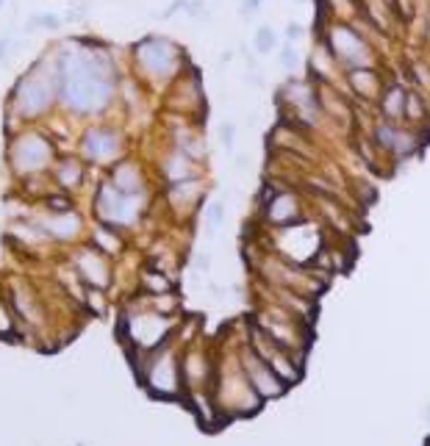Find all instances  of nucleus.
I'll return each mask as SVG.
<instances>
[{"label":"nucleus","instance_id":"obj_6","mask_svg":"<svg viewBox=\"0 0 430 446\" xmlns=\"http://www.w3.org/2000/svg\"><path fill=\"white\" fill-rule=\"evenodd\" d=\"M145 47H148V44H145ZM142 58H145V64H148L150 69H156V72H164V69L170 67L173 50H170V44H161V42H156V44H150L148 50H142Z\"/></svg>","mask_w":430,"mask_h":446},{"label":"nucleus","instance_id":"obj_3","mask_svg":"<svg viewBox=\"0 0 430 446\" xmlns=\"http://www.w3.org/2000/svg\"><path fill=\"white\" fill-rule=\"evenodd\" d=\"M50 100V92H47V83L36 75L25 78V83L19 86V106L28 111V114H36L39 108H45Z\"/></svg>","mask_w":430,"mask_h":446},{"label":"nucleus","instance_id":"obj_21","mask_svg":"<svg viewBox=\"0 0 430 446\" xmlns=\"http://www.w3.org/2000/svg\"><path fill=\"white\" fill-rule=\"evenodd\" d=\"M236 164H239L241 170H247V167H250V161H247V156H239V161H236Z\"/></svg>","mask_w":430,"mask_h":446},{"label":"nucleus","instance_id":"obj_13","mask_svg":"<svg viewBox=\"0 0 430 446\" xmlns=\"http://www.w3.org/2000/svg\"><path fill=\"white\" fill-rule=\"evenodd\" d=\"M400 106H403V94H400V89H392V94L386 100V111L395 108V114H400Z\"/></svg>","mask_w":430,"mask_h":446},{"label":"nucleus","instance_id":"obj_2","mask_svg":"<svg viewBox=\"0 0 430 446\" xmlns=\"http://www.w3.org/2000/svg\"><path fill=\"white\" fill-rule=\"evenodd\" d=\"M97 208H100V217H103V220L125 224L136 220L142 203H139V197L125 195V192H120L117 186H106V189L100 192V197H97Z\"/></svg>","mask_w":430,"mask_h":446},{"label":"nucleus","instance_id":"obj_7","mask_svg":"<svg viewBox=\"0 0 430 446\" xmlns=\"http://www.w3.org/2000/svg\"><path fill=\"white\" fill-rule=\"evenodd\" d=\"M333 42H342L339 53H342L344 61H347V56H361V42H358V36L353 31H336Z\"/></svg>","mask_w":430,"mask_h":446},{"label":"nucleus","instance_id":"obj_8","mask_svg":"<svg viewBox=\"0 0 430 446\" xmlns=\"http://www.w3.org/2000/svg\"><path fill=\"white\" fill-rule=\"evenodd\" d=\"M120 192H125V195H134V192H139V175H136V170L134 167H122L120 172H117V183H114Z\"/></svg>","mask_w":430,"mask_h":446},{"label":"nucleus","instance_id":"obj_11","mask_svg":"<svg viewBox=\"0 0 430 446\" xmlns=\"http://www.w3.org/2000/svg\"><path fill=\"white\" fill-rule=\"evenodd\" d=\"M78 175H81V172H78V167H75V164L61 167V183H70V186H72V183H78Z\"/></svg>","mask_w":430,"mask_h":446},{"label":"nucleus","instance_id":"obj_10","mask_svg":"<svg viewBox=\"0 0 430 446\" xmlns=\"http://www.w3.org/2000/svg\"><path fill=\"white\" fill-rule=\"evenodd\" d=\"M272 42H275V36H272L269 28H261V31L255 33V50H258V53H266V50L272 47Z\"/></svg>","mask_w":430,"mask_h":446},{"label":"nucleus","instance_id":"obj_5","mask_svg":"<svg viewBox=\"0 0 430 446\" xmlns=\"http://www.w3.org/2000/svg\"><path fill=\"white\" fill-rule=\"evenodd\" d=\"M86 153L92 158H109L117 153V136L114 133H103V131H92L86 133V142H83Z\"/></svg>","mask_w":430,"mask_h":446},{"label":"nucleus","instance_id":"obj_20","mask_svg":"<svg viewBox=\"0 0 430 446\" xmlns=\"http://www.w3.org/2000/svg\"><path fill=\"white\" fill-rule=\"evenodd\" d=\"M300 33H303V31H300V28H297V25H292V28H289V36H292V39H297V36H300Z\"/></svg>","mask_w":430,"mask_h":446},{"label":"nucleus","instance_id":"obj_1","mask_svg":"<svg viewBox=\"0 0 430 446\" xmlns=\"http://www.w3.org/2000/svg\"><path fill=\"white\" fill-rule=\"evenodd\" d=\"M64 97L81 111H95L109 100V81H103V69H97L89 56H72L70 64H64Z\"/></svg>","mask_w":430,"mask_h":446},{"label":"nucleus","instance_id":"obj_9","mask_svg":"<svg viewBox=\"0 0 430 446\" xmlns=\"http://www.w3.org/2000/svg\"><path fill=\"white\" fill-rule=\"evenodd\" d=\"M81 269H83V274H86V277H92L95 283H106V272H100V269H103V263H100L95 255H89V252H86V255L81 258Z\"/></svg>","mask_w":430,"mask_h":446},{"label":"nucleus","instance_id":"obj_14","mask_svg":"<svg viewBox=\"0 0 430 446\" xmlns=\"http://www.w3.org/2000/svg\"><path fill=\"white\" fill-rule=\"evenodd\" d=\"M31 22H33V25H45V28H58V17H53V14H39V17H33Z\"/></svg>","mask_w":430,"mask_h":446},{"label":"nucleus","instance_id":"obj_17","mask_svg":"<svg viewBox=\"0 0 430 446\" xmlns=\"http://www.w3.org/2000/svg\"><path fill=\"white\" fill-rule=\"evenodd\" d=\"M280 61H283L286 67H294V64H297V56H294V50H292V47H286V50L280 53Z\"/></svg>","mask_w":430,"mask_h":446},{"label":"nucleus","instance_id":"obj_22","mask_svg":"<svg viewBox=\"0 0 430 446\" xmlns=\"http://www.w3.org/2000/svg\"><path fill=\"white\" fill-rule=\"evenodd\" d=\"M0 3H3V0H0Z\"/></svg>","mask_w":430,"mask_h":446},{"label":"nucleus","instance_id":"obj_15","mask_svg":"<svg viewBox=\"0 0 430 446\" xmlns=\"http://www.w3.org/2000/svg\"><path fill=\"white\" fill-rule=\"evenodd\" d=\"M97 241L106 244V249H117L120 247V241L114 236H109V230H97Z\"/></svg>","mask_w":430,"mask_h":446},{"label":"nucleus","instance_id":"obj_4","mask_svg":"<svg viewBox=\"0 0 430 446\" xmlns=\"http://www.w3.org/2000/svg\"><path fill=\"white\" fill-rule=\"evenodd\" d=\"M17 167L19 170H39L45 161H47V156H50V147L42 142V139H22L19 144H17Z\"/></svg>","mask_w":430,"mask_h":446},{"label":"nucleus","instance_id":"obj_18","mask_svg":"<svg viewBox=\"0 0 430 446\" xmlns=\"http://www.w3.org/2000/svg\"><path fill=\"white\" fill-rule=\"evenodd\" d=\"M47 206H50L53 211H64V214H67V208H70V203H64V200H58V197H53Z\"/></svg>","mask_w":430,"mask_h":446},{"label":"nucleus","instance_id":"obj_19","mask_svg":"<svg viewBox=\"0 0 430 446\" xmlns=\"http://www.w3.org/2000/svg\"><path fill=\"white\" fill-rule=\"evenodd\" d=\"M261 6V0H247V6H244V11H253V8H258Z\"/></svg>","mask_w":430,"mask_h":446},{"label":"nucleus","instance_id":"obj_16","mask_svg":"<svg viewBox=\"0 0 430 446\" xmlns=\"http://www.w3.org/2000/svg\"><path fill=\"white\" fill-rule=\"evenodd\" d=\"M222 217H225V211H222V206H219V203H214V206L209 208V224H212V227H216V224L222 222Z\"/></svg>","mask_w":430,"mask_h":446},{"label":"nucleus","instance_id":"obj_12","mask_svg":"<svg viewBox=\"0 0 430 446\" xmlns=\"http://www.w3.org/2000/svg\"><path fill=\"white\" fill-rule=\"evenodd\" d=\"M145 283H148L153 291H167V288H170V283H167L161 274H145Z\"/></svg>","mask_w":430,"mask_h":446}]
</instances>
